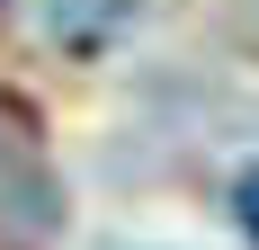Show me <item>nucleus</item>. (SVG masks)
<instances>
[{
	"label": "nucleus",
	"mask_w": 259,
	"mask_h": 250,
	"mask_svg": "<svg viewBox=\"0 0 259 250\" xmlns=\"http://www.w3.org/2000/svg\"><path fill=\"white\" fill-rule=\"evenodd\" d=\"M125 18H134V0H45V27H63L72 45H99V36H116Z\"/></svg>",
	"instance_id": "f257e3e1"
},
{
	"label": "nucleus",
	"mask_w": 259,
	"mask_h": 250,
	"mask_svg": "<svg viewBox=\"0 0 259 250\" xmlns=\"http://www.w3.org/2000/svg\"><path fill=\"white\" fill-rule=\"evenodd\" d=\"M233 224H241V241L259 250V170H241V188H233Z\"/></svg>",
	"instance_id": "f03ea898"
}]
</instances>
